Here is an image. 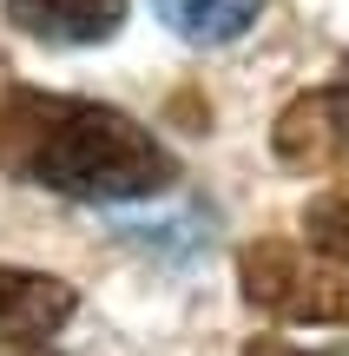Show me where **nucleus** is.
Returning <instances> with one entry per match:
<instances>
[{
	"instance_id": "nucleus-7",
	"label": "nucleus",
	"mask_w": 349,
	"mask_h": 356,
	"mask_svg": "<svg viewBox=\"0 0 349 356\" xmlns=\"http://www.w3.org/2000/svg\"><path fill=\"white\" fill-rule=\"evenodd\" d=\"M303 238H310V251H323L330 264L349 270V198H310L303 204Z\"/></svg>"
},
{
	"instance_id": "nucleus-8",
	"label": "nucleus",
	"mask_w": 349,
	"mask_h": 356,
	"mask_svg": "<svg viewBox=\"0 0 349 356\" xmlns=\"http://www.w3.org/2000/svg\"><path fill=\"white\" fill-rule=\"evenodd\" d=\"M0 356H66V350H53L40 330H7L0 337Z\"/></svg>"
},
{
	"instance_id": "nucleus-6",
	"label": "nucleus",
	"mask_w": 349,
	"mask_h": 356,
	"mask_svg": "<svg viewBox=\"0 0 349 356\" xmlns=\"http://www.w3.org/2000/svg\"><path fill=\"white\" fill-rule=\"evenodd\" d=\"M152 7H158V20L178 40H191V47H231V40H244L250 26H257L264 0H152Z\"/></svg>"
},
{
	"instance_id": "nucleus-3",
	"label": "nucleus",
	"mask_w": 349,
	"mask_h": 356,
	"mask_svg": "<svg viewBox=\"0 0 349 356\" xmlns=\"http://www.w3.org/2000/svg\"><path fill=\"white\" fill-rule=\"evenodd\" d=\"M271 145L297 172H349V79L310 86L277 113Z\"/></svg>"
},
{
	"instance_id": "nucleus-5",
	"label": "nucleus",
	"mask_w": 349,
	"mask_h": 356,
	"mask_svg": "<svg viewBox=\"0 0 349 356\" xmlns=\"http://www.w3.org/2000/svg\"><path fill=\"white\" fill-rule=\"evenodd\" d=\"M79 310L73 284L53 277V270H20V264H0V330H60L66 317Z\"/></svg>"
},
{
	"instance_id": "nucleus-9",
	"label": "nucleus",
	"mask_w": 349,
	"mask_h": 356,
	"mask_svg": "<svg viewBox=\"0 0 349 356\" xmlns=\"http://www.w3.org/2000/svg\"><path fill=\"white\" fill-rule=\"evenodd\" d=\"M244 356H349V350H290L284 337H250Z\"/></svg>"
},
{
	"instance_id": "nucleus-1",
	"label": "nucleus",
	"mask_w": 349,
	"mask_h": 356,
	"mask_svg": "<svg viewBox=\"0 0 349 356\" xmlns=\"http://www.w3.org/2000/svg\"><path fill=\"white\" fill-rule=\"evenodd\" d=\"M0 172L86 204L158 198L178 185V159L152 139V126L119 106L33 86L0 92Z\"/></svg>"
},
{
	"instance_id": "nucleus-2",
	"label": "nucleus",
	"mask_w": 349,
	"mask_h": 356,
	"mask_svg": "<svg viewBox=\"0 0 349 356\" xmlns=\"http://www.w3.org/2000/svg\"><path fill=\"white\" fill-rule=\"evenodd\" d=\"M237 284L264 317L284 323H323V330H349V270L343 264H310L297 244L257 238L237 251Z\"/></svg>"
},
{
	"instance_id": "nucleus-4",
	"label": "nucleus",
	"mask_w": 349,
	"mask_h": 356,
	"mask_svg": "<svg viewBox=\"0 0 349 356\" xmlns=\"http://www.w3.org/2000/svg\"><path fill=\"white\" fill-rule=\"evenodd\" d=\"M7 20L46 47H99L119 33L126 0H7Z\"/></svg>"
}]
</instances>
